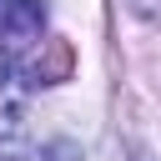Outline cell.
<instances>
[{
    "instance_id": "1",
    "label": "cell",
    "mask_w": 161,
    "mask_h": 161,
    "mask_svg": "<svg viewBox=\"0 0 161 161\" xmlns=\"http://www.w3.org/2000/svg\"><path fill=\"white\" fill-rule=\"evenodd\" d=\"M45 40V0H0V55L5 65H25V55Z\"/></svg>"
},
{
    "instance_id": "2",
    "label": "cell",
    "mask_w": 161,
    "mask_h": 161,
    "mask_svg": "<svg viewBox=\"0 0 161 161\" xmlns=\"http://www.w3.org/2000/svg\"><path fill=\"white\" fill-rule=\"evenodd\" d=\"M20 126H25V86L15 65H0V151L20 136Z\"/></svg>"
},
{
    "instance_id": "3",
    "label": "cell",
    "mask_w": 161,
    "mask_h": 161,
    "mask_svg": "<svg viewBox=\"0 0 161 161\" xmlns=\"http://www.w3.org/2000/svg\"><path fill=\"white\" fill-rule=\"evenodd\" d=\"M5 161H80V151H75L70 141H45V146H35V151H10V146H5Z\"/></svg>"
},
{
    "instance_id": "4",
    "label": "cell",
    "mask_w": 161,
    "mask_h": 161,
    "mask_svg": "<svg viewBox=\"0 0 161 161\" xmlns=\"http://www.w3.org/2000/svg\"><path fill=\"white\" fill-rule=\"evenodd\" d=\"M131 10L141 20H161V0H131Z\"/></svg>"
}]
</instances>
